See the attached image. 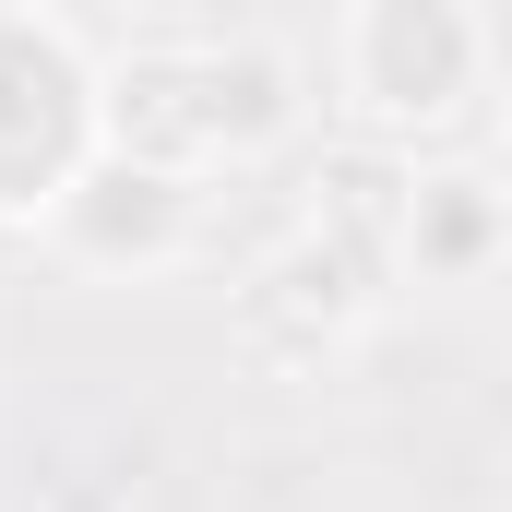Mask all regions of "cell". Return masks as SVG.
<instances>
[{
	"instance_id": "3957f363",
	"label": "cell",
	"mask_w": 512,
	"mask_h": 512,
	"mask_svg": "<svg viewBox=\"0 0 512 512\" xmlns=\"http://www.w3.org/2000/svg\"><path fill=\"white\" fill-rule=\"evenodd\" d=\"M382 298H393V262L370 251V239L298 215V227L251 262V286H239V346H251L274 382H322L346 346H370Z\"/></svg>"
},
{
	"instance_id": "8992f818",
	"label": "cell",
	"mask_w": 512,
	"mask_h": 512,
	"mask_svg": "<svg viewBox=\"0 0 512 512\" xmlns=\"http://www.w3.org/2000/svg\"><path fill=\"white\" fill-rule=\"evenodd\" d=\"M382 262H393V286H417V298L489 286V274L512 262V191H501V167H477V155H405Z\"/></svg>"
},
{
	"instance_id": "52a82bcc",
	"label": "cell",
	"mask_w": 512,
	"mask_h": 512,
	"mask_svg": "<svg viewBox=\"0 0 512 512\" xmlns=\"http://www.w3.org/2000/svg\"><path fill=\"white\" fill-rule=\"evenodd\" d=\"M72 12H108V24H131V36H167L191 0H72Z\"/></svg>"
},
{
	"instance_id": "6da1fadb",
	"label": "cell",
	"mask_w": 512,
	"mask_h": 512,
	"mask_svg": "<svg viewBox=\"0 0 512 512\" xmlns=\"http://www.w3.org/2000/svg\"><path fill=\"white\" fill-rule=\"evenodd\" d=\"M310 131V60L262 24L227 36H131L96 60V143L179 179H251Z\"/></svg>"
},
{
	"instance_id": "277c9868",
	"label": "cell",
	"mask_w": 512,
	"mask_h": 512,
	"mask_svg": "<svg viewBox=\"0 0 512 512\" xmlns=\"http://www.w3.org/2000/svg\"><path fill=\"white\" fill-rule=\"evenodd\" d=\"M203 251V179L143 167L120 143H96L48 203H36V262L84 274V286H155Z\"/></svg>"
},
{
	"instance_id": "ba28073f",
	"label": "cell",
	"mask_w": 512,
	"mask_h": 512,
	"mask_svg": "<svg viewBox=\"0 0 512 512\" xmlns=\"http://www.w3.org/2000/svg\"><path fill=\"white\" fill-rule=\"evenodd\" d=\"M24 262H36V227H24V215H0V286H12Z\"/></svg>"
},
{
	"instance_id": "7a4b0ae2",
	"label": "cell",
	"mask_w": 512,
	"mask_h": 512,
	"mask_svg": "<svg viewBox=\"0 0 512 512\" xmlns=\"http://www.w3.org/2000/svg\"><path fill=\"white\" fill-rule=\"evenodd\" d=\"M334 120L358 143H441L477 120V96L501 84V36L477 0H346L334 12Z\"/></svg>"
},
{
	"instance_id": "5b68a950",
	"label": "cell",
	"mask_w": 512,
	"mask_h": 512,
	"mask_svg": "<svg viewBox=\"0 0 512 512\" xmlns=\"http://www.w3.org/2000/svg\"><path fill=\"white\" fill-rule=\"evenodd\" d=\"M96 155V48L36 12V0H0V215L36 227V203Z\"/></svg>"
}]
</instances>
